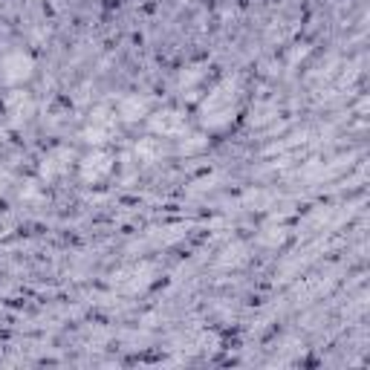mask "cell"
I'll return each mask as SVG.
<instances>
[{"label":"cell","mask_w":370,"mask_h":370,"mask_svg":"<svg viewBox=\"0 0 370 370\" xmlns=\"http://www.w3.org/2000/svg\"><path fill=\"white\" fill-rule=\"evenodd\" d=\"M9 182H12V174H9V171H0V197L6 194V189H9Z\"/></svg>","instance_id":"14"},{"label":"cell","mask_w":370,"mask_h":370,"mask_svg":"<svg viewBox=\"0 0 370 370\" xmlns=\"http://www.w3.org/2000/svg\"><path fill=\"white\" fill-rule=\"evenodd\" d=\"M237 99H240V81L237 78H223L214 87L200 105V119L208 128H223L237 113Z\"/></svg>","instance_id":"1"},{"label":"cell","mask_w":370,"mask_h":370,"mask_svg":"<svg viewBox=\"0 0 370 370\" xmlns=\"http://www.w3.org/2000/svg\"><path fill=\"white\" fill-rule=\"evenodd\" d=\"M150 113V102L145 96H139V92H131V96H125L119 102V119L121 121H139V119H148Z\"/></svg>","instance_id":"9"},{"label":"cell","mask_w":370,"mask_h":370,"mask_svg":"<svg viewBox=\"0 0 370 370\" xmlns=\"http://www.w3.org/2000/svg\"><path fill=\"white\" fill-rule=\"evenodd\" d=\"M20 200H41L38 185H35V182H26L23 189H20Z\"/></svg>","instance_id":"13"},{"label":"cell","mask_w":370,"mask_h":370,"mask_svg":"<svg viewBox=\"0 0 370 370\" xmlns=\"http://www.w3.org/2000/svg\"><path fill=\"white\" fill-rule=\"evenodd\" d=\"M4 110H6L12 125H23L26 119L35 116V99L23 90H9L6 99H4Z\"/></svg>","instance_id":"7"},{"label":"cell","mask_w":370,"mask_h":370,"mask_svg":"<svg viewBox=\"0 0 370 370\" xmlns=\"http://www.w3.org/2000/svg\"><path fill=\"white\" fill-rule=\"evenodd\" d=\"M70 160H73V150H70V148H55V150H49L47 157L41 160V179H44V182H55L58 177H64L67 168H70Z\"/></svg>","instance_id":"8"},{"label":"cell","mask_w":370,"mask_h":370,"mask_svg":"<svg viewBox=\"0 0 370 370\" xmlns=\"http://www.w3.org/2000/svg\"><path fill=\"white\" fill-rule=\"evenodd\" d=\"M113 133H116V119L107 113V107H96V113H92V121L84 128L81 139H84L87 145H105V142L113 139Z\"/></svg>","instance_id":"6"},{"label":"cell","mask_w":370,"mask_h":370,"mask_svg":"<svg viewBox=\"0 0 370 370\" xmlns=\"http://www.w3.org/2000/svg\"><path fill=\"white\" fill-rule=\"evenodd\" d=\"M35 76V58L23 49H9L0 58V81L9 87H20Z\"/></svg>","instance_id":"2"},{"label":"cell","mask_w":370,"mask_h":370,"mask_svg":"<svg viewBox=\"0 0 370 370\" xmlns=\"http://www.w3.org/2000/svg\"><path fill=\"white\" fill-rule=\"evenodd\" d=\"M148 128L153 136H179L189 131L185 125V116L174 107H165V110H157V113H148Z\"/></svg>","instance_id":"4"},{"label":"cell","mask_w":370,"mask_h":370,"mask_svg":"<svg viewBox=\"0 0 370 370\" xmlns=\"http://www.w3.org/2000/svg\"><path fill=\"white\" fill-rule=\"evenodd\" d=\"M133 153H136V160H139V162L153 165V162H160V160L165 157V145H162L157 136H142V139L136 142Z\"/></svg>","instance_id":"10"},{"label":"cell","mask_w":370,"mask_h":370,"mask_svg":"<svg viewBox=\"0 0 370 370\" xmlns=\"http://www.w3.org/2000/svg\"><path fill=\"white\" fill-rule=\"evenodd\" d=\"M153 275H157L153 263L142 261V263H133V266L119 269V272L113 275V284H116V290H121V292L136 295V292H145V290L153 284Z\"/></svg>","instance_id":"3"},{"label":"cell","mask_w":370,"mask_h":370,"mask_svg":"<svg viewBox=\"0 0 370 370\" xmlns=\"http://www.w3.org/2000/svg\"><path fill=\"white\" fill-rule=\"evenodd\" d=\"M179 153H197V150H203L205 145H208V139L203 136V133H189V131H185V133H179Z\"/></svg>","instance_id":"11"},{"label":"cell","mask_w":370,"mask_h":370,"mask_svg":"<svg viewBox=\"0 0 370 370\" xmlns=\"http://www.w3.org/2000/svg\"><path fill=\"white\" fill-rule=\"evenodd\" d=\"M200 78H203V67H189V70L179 73V87L189 90V87H194Z\"/></svg>","instance_id":"12"},{"label":"cell","mask_w":370,"mask_h":370,"mask_svg":"<svg viewBox=\"0 0 370 370\" xmlns=\"http://www.w3.org/2000/svg\"><path fill=\"white\" fill-rule=\"evenodd\" d=\"M113 153L107 150H92L78 162V174L84 182H105L110 174H113Z\"/></svg>","instance_id":"5"}]
</instances>
